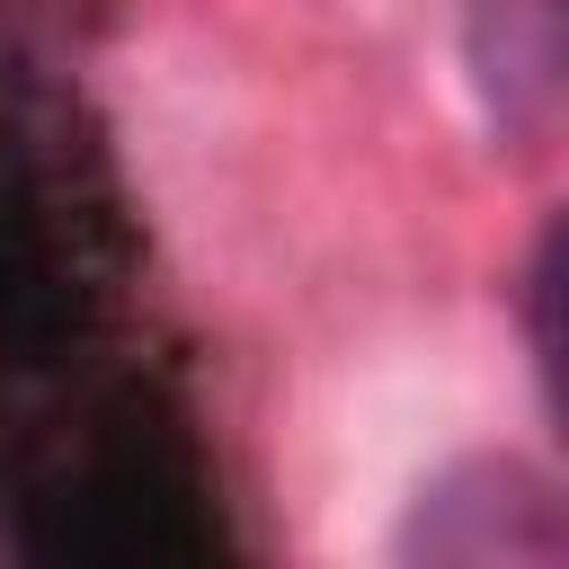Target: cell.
<instances>
[{
  "mask_svg": "<svg viewBox=\"0 0 569 569\" xmlns=\"http://www.w3.org/2000/svg\"><path fill=\"white\" fill-rule=\"evenodd\" d=\"M525 320H533V373H542V400L560 409V222L533 240V267H525Z\"/></svg>",
  "mask_w": 569,
  "mask_h": 569,
  "instance_id": "obj_3",
  "label": "cell"
},
{
  "mask_svg": "<svg viewBox=\"0 0 569 569\" xmlns=\"http://www.w3.org/2000/svg\"><path fill=\"white\" fill-rule=\"evenodd\" d=\"M391 551L427 560V569H516V560L551 569L569 551V516H560V489L533 462H516V453H462V462H445L409 498Z\"/></svg>",
  "mask_w": 569,
  "mask_h": 569,
  "instance_id": "obj_1",
  "label": "cell"
},
{
  "mask_svg": "<svg viewBox=\"0 0 569 569\" xmlns=\"http://www.w3.org/2000/svg\"><path fill=\"white\" fill-rule=\"evenodd\" d=\"M462 71L489 133L507 151H542L569 89V0H462Z\"/></svg>",
  "mask_w": 569,
  "mask_h": 569,
  "instance_id": "obj_2",
  "label": "cell"
}]
</instances>
